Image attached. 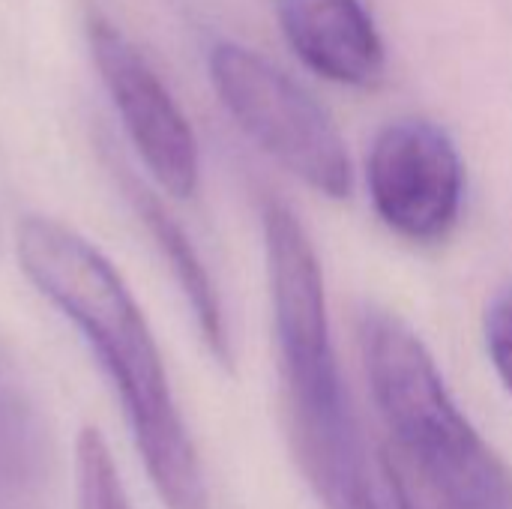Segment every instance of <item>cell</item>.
I'll return each mask as SVG.
<instances>
[{
	"label": "cell",
	"instance_id": "1",
	"mask_svg": "<svg viewBox=\"0 0 512 509\" xmlns=\"http://www.w3.org/2000/svg\"><path fill=\"white\" fill-rule=\"evenodd\" d=\"M15 252L21 273L96 351L159 501L168 509H210L204 465L174 402L159 345L114 264L78 231L45 216L21 219Z\"/></svg>",
	"mask_w": 512,
	"mask_h": 509
},
{
	"label": "cell",
	"instance_id": "2",
	"mask_svg": "<svg viewBox=\"0 0 512 509\" xmlns=\"http://www.w3.org/2000/svg\"><path fill=\"white\" fill-rule=\"evenodd\" d=\"M261 228L294 456L324 507L360 509L375 483L339 372L315 243L300 216L273 198Z\"/></svg>",
	"mask_w": 512,
	"mask_h": 509
},
{
	"label": "cell",
	"instance_id": "3",
	"mask_svg": "<svg viewBox=\"0 0 512 509\" xmlns=\"http://www.w3.org/2000/svg\"><path fill=\"white\" fill-rule=\"evenodd\" d=\"M375 405L417 489L438 509H512V468L456 405L426 342L393 312L360 324Z\"/></svg>",
	"mask_w": 512,
	"mask_h": 509
},
{
	"label": "cell",
	"instance_id": "4",
	"mask_svg": "<svg viewBox=\"0 0 512 509\" xmlns=\"http://www.w3.org/2000/svg\"><path fill=\"white\" fill-rule=\"evenodd\" d=\"M207 69L219 102L261 153L330 201L354 195L345 135L300 81L237 42H216Z\"/></svg>",
	"mask_w": 512,
	"mask_h": 509
},
{
	"label": "cell",
	"instance_id": "5",
	"mask_svg": "<svg viewBox=\"0 0 512 509\" xmlns=\"http://www.w3.org/2000/svg\"><path fill=\"white\" fill-rule=\"evenodd\" d=\"M366 186L378 219L417 246L444 243L465 204V165L444 126L426 117L387 123L366 156Z\"/></svg>",
	"mask_w": 512,
	"mask_h": 509
},
{
	"label": "cell",
	"instance_id": "6",
	"mask_svg": "<svg viewBox=\"0 0 512 509\" xmlns=\"http://www.w3.org/2000/svg\"><path fill=\"white\" fill-rule=\"evenodd\" d=\"M87 42L102 84L150 177L174 198H192L201 153L189 117L138 45L99 9L87 12Z\"/></svg>",
	"mask_w": 512,
	"mask_h": 509
},
{
	"label": "cell",
	"instance_id": "7",
	"mask_svg": "<svg viewBox=\"0 0 512 509\" xmlns=\"http://www.w3.org/2000/svg\"><path fill=\"white\" fill-rule=\"evenodd\" d=\"M279 27L291 51L321 78L375 90L387 75V48L363 0H279Z\"/></svg>",
	"mask_w": 512,
	"mask_h": 509
},
{
	"label": "cell",
	"instance_id": "8",
	"mask_svg": "<svg viewBox=\"0 0 512 509\" xmlns=\"http://www.w3.org/2000/svg\"><path fill=\"white\" fill-rule=\"evenodd\" d=\"M63 459L39 396L0 345V509H63Z\"/></svg>",
	"mask_w": 512,
	"mask_h": 509
},
{
	"label": "cell",
	"instance_id": "9",
	"mask_svg": "<svg viewBox=\"0 0 512 509\" xmlns=\"http://www.w3.org/2000/svg\"><path fill=\"white\" fill-rule=\"evenodd\" d=\"M123 186L129 192V201L135 204V213L147 225L153 243L165 255V261L195 315V324H198V333H201L207 351L213 354V360L222 369H234V345H231V330H228V318L222 309V297H219L216 282L210 279L198 249L192 246L189 234L165 210V204L147 186H141L135 177L123 174Z\"/></svg>",
	"mask_w": 512,
	"mask_h": 509
},
{
	"label": "cell",
	"instance_id": "10",
	"mask_svg": "<svg viewBox=\"0 0 512 509\" xmlns=\"http://www.w3.org/2000/svg\"><path fill=\"white\" fill-rule=\"evenodd\" d=\"M78 509H132L123 477L117 474L108 441L96 426H84L75 444Z\"/></svg>",
	"mask_w": 512,
	"mask_h": 509
},
{
	"label": "cell",
	"instance_id": "11",
	"mask_svg": "<svg viewBox=\"0 0 512 509\" xmlns=\"http://www.w3.org/2000/svg\"><path fill=\"white\" fill-rule=\"evenodd\" d=\"M486 351L498 378L512 393V285L486 309Z\"/></svg>",
	"mask_w": 512,
	"mask_h": 509
}]
</instances>
